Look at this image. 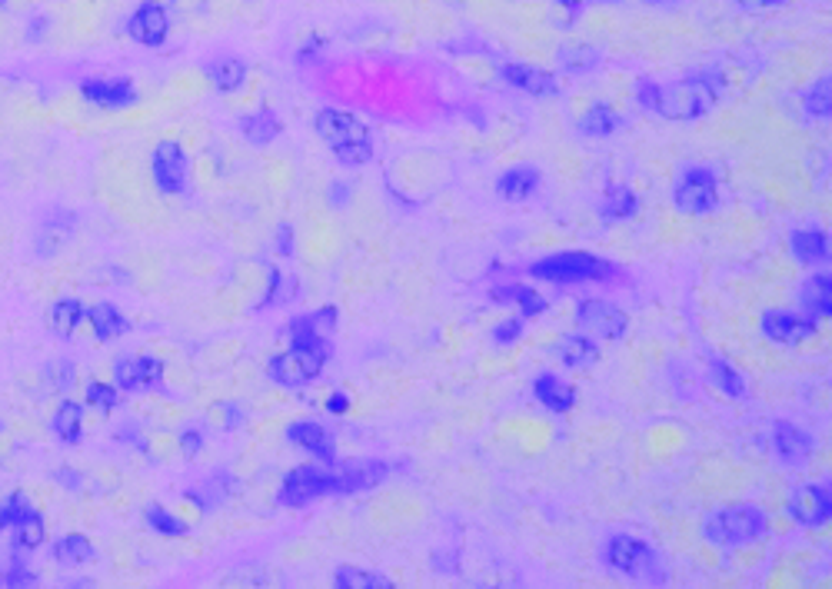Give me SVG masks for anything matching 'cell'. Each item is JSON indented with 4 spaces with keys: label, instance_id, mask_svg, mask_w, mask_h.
<instances>
[{
    "label": "cell",
    "instance_id": "obj_11",
    "mask_svg": "<svg viewBox=\"0 0 832 589\" xmlns=\"http://www.w3.org/2000/svg\"><path fill=\"white\" fill-rule=\"evenodd\" d=\"M150 170H154V184L160 194H184L190 177V160L177 140H160L150 154Z\"/></svg>",
    "mask_w": 832,
    "mask_h": 589
},
{
    "label": "cell",
    "instance_id": "obj_14",
    "mask_svg": "<svg viewBox=\"0 0 832 589\" xmlns=\"http://www.w3.org/2000/svg\"><path fill=\"white\" fill-rule=\"evenodd\" d=\"M114 383L117 390L144 393L164 387V363L157 357H120L114 363Z\"/></svg>",
    "mask_w": 832,
    "mask_h": 589
},
{
    "label": "cell",
    "instance_id": "obj_1",
    "mask_svg": "<svg viewBox=\"0 0 832 589\" xmlns=\"http://www.w3.org/2000/svg\"><path fill=\"white\" fill-rule=\"evenodd\" d=\"M719 97H723V74L719 70H696V74L669 80V84L643 77L636 84L639 107L663 120H679V124L703 120L706 114H713Z\"/></svg>",
    "mask_w": 832,
    "mask_h": 589
},
{
    "label": "cell",
    "instance_id": "obj_47",
    "mask_svg": "<svg viewBox=\"0 0 832 589\" xmlns=\"http://www.w3.org/2000/svg\"><path fill=\"white\" fill-rule=\"evenodd\" d=\"M0 586H7V589H20V586H37V576L30 573L27 566L20 563L17 556H14V560H10V566H7V570L0 573Z\"/></svg>",
    "mask_w": 832,
    "mask_h": 589
},
{
    "label": "cell",
    "instance_id": "obj_56",
    "mask_svg": "<svg viewBox=\"0 0 832 589\" xmlns=\"http://www.w3.org/2000/svg\"><path fill=\"white\" fill-rule=\"evenodd\" d=\"M44 30H47V17L37 14L34 20H30V34H27V40H40V37H44Z\"/></svg>",
    "mask_w": 832,
    "mask_h": 589
},
{
    "label": "cell",
    "instance_id": "obj_27",
    "mask_svg": "<svg viewBox=\"0 0 832 589\" xmlns=\"http://www.w3.org/2000/svg\"><path fill=\"white\" fill-rule=\"evenodd\" d=\"M799 307L806 310V317L829 320L832 317V277L829 273H813L803 287H799Z\"/></svg>",
    "mask_w": 832,
    "mask_h": 589
},
{
    "label": "cell",
    "instance_id": "obj_22",
    "mask_svg": "<svg viewBox=\"0 0 832 589\" xmlns=\"http://www.w3.org/2000/svg\"><path fill=\"white\" fill-rule=\"evenodd\" d=\"M540 184H543V174L533 164H516L496 177V194L510 203H523L540 190Z\"/></svg>",
    "mask_w": 832,
    "mask_h": 589
},
{
    "label": "cell",
    "instance_id": "obj_58",
    "mask_svg": "<svg viewBox=\"0 0 832 589\" xmlns=\"http://www.w3.org/2000/svg\"><path fill=\"white\" fill-rule=\"evenodd\" d=\"M4 4H7V0H0V7H4Z\"/></svg>",
    "mask_w": 832,
    "mask_h": 589
},
{
    "label": "cell",
    "instance_id": "obj_21",
    "mask_svg": "<svg viewBox=\"0 0 832 589\" xmlns=\"http://www.w3.org/2000/svg\"><path fill=\"white\" fill-rule=\"evenodd\" d=\"M337 307H320L313 313H303V317H293L287 327L290 343H330V333L337 330Z\"/></svg>",
    "mask_w": 832,
    "mask_h": 589
},
{
    "label": "cell",
    "instance_id": "obj_51",
    "mask_svg": "<svg viewBox=\"0 0 832 589\" xmlns=\"http://www.w3.org/2000/svg\"><path fill=\"white\" fill-rule=\"evenodd\" d=\"M739 10H749V14H756V10H776V7H786V0H733Z\"/></svg>",
    "mask_w": 832,
    "mask_h": 589
},
{
    "label": "cell",
    "instance_id": "obj_54",
    "mask_svg": "<svg viewBox=\"0 0 832 589\" xmlns=\"http://www.w3.org/2000/svg\"><path fill=\"white\" fill-rule=\"evenodd\" d=\"M54 476L60 480V486H67V490H80V473L67 470V466H60V470H57Z\"/></svg>",
    "mask_w": 832,
    "mask_h": 589
},
{
    "label": "cell",
    "instance_id": "obj_3",
    "mask_svg": "<svg viewBox=\"0 0 832 589\" xmlns=\"http://www.w3.org/2000/svg\"><path fill=\"white\" fill-rule=\"evenodd\" d=\"M313 130L320 134V140L333 150V157L343 167H363L367 160H373V134L357 114L337 107H323L313 117Z\"/></svg>",
    "mask_w": 832,
    "mask_h": 589
},
{
    "label": "cell",
    "instance_id": "obj_30",
    "mask_svg": "<svg viewBox=\"0 0 832 589\" xmlns=\"http://www.w3.org/2000/svg\"><path fill=\"white\" fill-rule=\"evenodd\" d=\"M87 323H90V330H94V337L100 343L124 337V333L130 330V320L114 307V303H97V307H90L87 310Z\"/></svg>",
    "mask_w": 832,
    "mask_h": 589
},
{
    "label": "cell",
    "instance_id": "obj_20",
    "mask_svg": "<svg viewBox=\"0 0 832 589\" xmlns=\"http://www.w3.org/2000/svg\"><path fill=\"white\" fill-rule=\"evenodd\" d=\"M233 493H237V480H233V473H227V470H213V473L204 476V480H200L197 486H190V490H184V500L194 503L200 513H210V510H217V506L227 503Z\"/></svg>",
    "mask_w": 832,
    "mask_h": 589
},
{
    "label": "cell",
    "instance_id": "obj_15",
    "mask_svg": "<svg viewBox=\"0 0 832 589\" xmlns=\"http://www.w3.org/2000/svg\"><path fill=\"white\" fill-rule=\"evenodd\" d=\"M127 34H130V40H137V44H144V47H164L170 37L167 7L157 4V0H144V4L130 14Z\"/></svg>",
    "mask_w": 832,
    "mask_h": 589
},
{
    "label": "cell",
    "instance_id": "obj_44",
    "mask_svg": "<svg viewBox=\"0 0 832 589\" xmlns=\"http://www.w3.org/2000/svg\"><path fill=\"white\" fill-rule=\"evenodd\" d=\"M87 403L94 406L100 413H114L120 406V393H117V383H87Z\"/></svg>",
    "mask_w": 832,
    "mask_h": 589
},
{
    "label": "cell",
    "instance_id": "obj_23",
    "mask_svg": "<svg viewBox=\"0 0 832 589\" xmlns=\"http://www.w3.org/2000/svg\"><path fill=\"white\" fill-rule=\"evenodd\" d=\"M789 250H793V257H796L799 263H806V267H823V263L832 260L829 233L813 230V227L789 233Z\"/></svg>",
    "mask_w": 832,
    "mask_h": 589
},
{
    "label": "cell",
    "instance_id": "obj_8",
    "mask_svg": "<svg viewBox=\"0 0 832 589\" xmlns=\"http://www.w3.org/2000/svg\"><path fill=\"white\" fill-rule=\"evenodd\" d=\"M673 203L679 213L706 217L719 207V180L709 167H689L673 187Z\"/></svg>",
    "mask_w": 832,
    "mask_h": 589
},
{
    "label": "cell",
    "instance_id": "obj_36",
    "mask_svg": "<svg viewBox=\"0 0 832 589\" xmlns=\"http://www.w3.org/2000/svg\"><path fill=\"white\" fill-rule=\"evenodd\" d=\"M80 323H87V307L80 300H57L54 307H50V330L57 333V337H74V330Z\"/></svg>",
    "mask_w": 832,
    "mask_h": 589
},
{
    "label": "cell",
    "instance_id": "obj_53",
    "mask_svg": "<svg viewBox=\"0 0 832 589\" xmlns=\"http://www.w3.org/2000/svg\"><path fill=\"white\" fill-rule=\"evenodd\" d=\"M327 410H330L333 416H343V413L350 410V396H347V393H340V390H337V393H330Z\"/></svg>",
    "mask_w": 832,
    "mask_h": 589
},
{
    "label": "cell",
    "instance_id": "obj_5",
    "mask_svg": "<svg viewBox=\"0 0 832 589\" xmlns=\"http://www.w3.org/2000/svg\"><path fill=\"white\" fill-rule=\"evenodd\" d=\"M603 556H606V566H610V570H616L633 583H646V586L669 583V570H666L663 556L653 550V543L639 540V536H629V533L610 536Z\"/></svg>",
    "mask_w": 832,
    "mask_h": 589
},
{
    "label": "cell",
    "instance_id": "obj_38",
    "mask_svg": "<svg viewBox=\"0 0 832 589\" xmlns=\"http://www.w3.org/2000/svg\"><path fill=\"white\" fill-rule=\"evenodd\" d=\"M297 290H300V280L293 277V273H283L280 267H270V287H267V297L257 303V313L290 303L293 297H297Z\"/></svg>",
    "mask_w": 832,
    "mask_h": 589
},
{
    "label": "cell",
    "instance_id": "obj_24",
    "mask_svg": "<svg viewBox=\"0 0 832 589\" xmlns=\"http://www.w3.org/2000/svg\"><path fill=\"white\" fill-rule=\"evenodd\" d=\"M490 300L493 303H516L523 320H536V317H543V313L550 310V303H546L543 293H536L533 287H526V283H503V287H493Z\"/></svg>",
    "mask_w": 832,
    "mask_h": 589
},
{
    "label": "cell",
    "instance_id": "obj_18",
    "mask_svg": "<svg viewBox=\"0 0 832 589\" xmlns=\"http://www.w3.org/2000/svg\"><path fill=\"white\" fill-rule=\"evenodd\" d=\"M500 77L510 87L523 90V94H530V97H556V94H560V80H556L553 70H543V67L503 64L500 67Z\"/></svg>",
    "mask_w": 832,
    "mask_h": 589
},
{
    "label": "cell",
    "instance_id": "obj_10",
    "mask_svg": "<svg viewBox=\"0 0 832 589\" xmlns=\"http://www.w3.org/2000/svg\"><path fill=\"white\" fill-rule=\"evenodd\" d=\"M793 523L806 526V530H819L832 520V490L829 483H803L789 493L786 503Z\"/></svg>",
    "mask_w": 832,
    "mask_h": 589
},
{
    "label": "cell",
    "instance_id": "obj_57",
    "mask_svg": "<svg viewBox=\"0 0 832 589\" xmlns=\"http://www.w3.org/2000/svg\"><path fill=\"white\" fill-rule=\"evenodd\" d=\"M646 4H653V7H666V4H679V0H646Z\"/></svg>",
    "mask_w": 832,
    "mask_h": 589
},
{
    "label": "cell",
    "instance_id": "obj_39",
    "mask_svg": "<svg viewBox=\"0 0 832 589\" xmlns=\"http://www.w3.org/2000/svg\"><path fill=\"white\" fill-rule=\"evenodd\" d=\"M709 373H713V383L719 387V393H726L729 400H743L746 396V377L729 360L709 357Z\"/></svg>",
    "mask_w": 832,
    "mask_h": 589
},
{
    "label": "cell",
    "instance_id": "obj_46",
    "mask_svg": "<svg viewBox=\"0 0 832 589\" xmlns=\"http://www.w3.org/2000/svg\"><path fill=\"white\" fill-rule=\"evenodd\" d=\"M523 330H526V320L520 313H516V317H506L500 327L493 330V343L496 347H513V343L523 337Z\"/></svg>",
    "mask_w": 832,
    "mask_h": 589
},
{
    "label": "cell",
    "instance_id": "obj_33",
    "mask_svg": "<svg viewBox=\"0 0 832 589\" xmlns=\"http://www.w3.org/2000/svg\"><path fill=\"white\" fill-rule=\"evenodd\" d=\"M620 127H623V117L616 114V110L606 104V100H596V104L580 117V130H583L586 137H596V140L613 137Z\"/></svg>",
    "mask_w": 832,
    "mask_h": 589
},
{
    "label": "cell",
    "instance_id": "obj_37",
    "mask_svg": "<svg viewBox=\"0 0 832 589\" xmlns=\"http://www.w3.org/2000/svg\"><path fill=\"white\" fill-rule=\"evenodd\" d=\"M54 560L60 566H84L90 560H97V550H94V543H90L87 536L70 533V536H60V540L54 543Z\"/></svg>",
    "mask_w": 832,
    "mask_h": 589
},
{
    "label": "cell",
    "instance_id": "obj_43",
    "mask_svg": "<svg viewBox=\"0 0 832 589\" xmlns=\"http://www.w3.org/2000/svg\"><path fill=\"white\" fill-rule=\"evenodd\" d=\"M147 526L150 530H157V533H164V536H174V540L190 536V523L177 520V516L167 513L164 506H147Z\"/></svg>",
    "mask_w": 832,
    "mask_h": 589
},
{
    "label": "cell",
    "instance_id": "obj_31",
    "mask_svg": "<svg viewBox=\"0 0 832 589\" xmlns=\"http://www.w3.org/2000/svg\"><path fill=\"white\" fill-rule=\"evenodd\" d=\"M247 74H250L247 64L233 54H223L207 67V77L213 80V87H217L220 94H237V90L247 84Z\"/></svg>",
    "mask_w": 832,
    "mask_h": 589
},
{
    "label": "cell",
    "instance_id": "obj_9",
    "mask_svg": "<svg viewBox=\"0 0 832 589\" xmlns=\"http://www.w3.org/2000/svg\"><path fill=\"white\" fill-rule=\"evenodd\" d=\"M576 327L593 340L620 343L629 333V317L610 300H580L576 303Z\"/></svg>",
    "mask_w": 832,
    "mask_h": 589
},
{
    "label": "cell",
    "instance_id": "obj_32",
    "mask_svg": "<svg viewBox=\"0 0 832 589\" xmlns=\"http://www.w3.org/2000/svg\"><path fill=\"white\" fill-rule=\"evenodd\" d=\"M639 210V197H636V190L629 187V184H610L606 187V197H603V220L606 223H623L629 220L633 213Z\"/></svg>",
    "mask_w": 832,
    "mask_h": 589
},
{
    "label": "cell",
    "instance_id": "obj_16",
    "mask_svg": "<svg viewBox=\"0 0 832 589\" xmlns=\"http://www.w3.org/2000/svg\"><path fill=\"white\" fill-rule=\"evenodd\" d=\"M390 476V463L383 460H357L343 470H333V496H353L363 490H373Z\"/></svg>",
    "mask_w": 832,
    "mask_h": 589
},
{
    "label": "cell",
    "instance_id": "obj_28",
    "mask_svg": "<svg viewBox=\"0 0 832 589\" xmlns=\"http://www.w3.org/2000/svg\"><path fill=\"white\" fill-rule=\"evenodd\" d=\"M240 134L253 147H267L283 134V120L277 117V110L260 107V110H253V114L240 117Z\"/></svg>",
    "mask_w": 832,
    "mask_h": 589
},
{
    "label": "cell",
    "instance_id": "obj_52",
    "mask_svg": "<svg viewBox=\"0 0 832 589\" xmlns=\"http://www.w3.org/2000/svg\"><path fill=\"white\" fill-rule=\"evenodd\" d=\"M277 237H280V243H277L280 257H293V227H290V223H280Z\"/></svg>",
    "mask_w": 832,
    "mask_h": 589
},
{
    "label": "cell",
    "instance_id": "obj_48",
    "mask_svg": "<svg viewBox=\"0 0 832 589\" xmlns=\"http://www.w3.org/2000/svg\"><path fill=\"white\" fill-rule=\"evenodd\" d=\"M180 446H184V453L187 456H197L200 450H204V430L194 423V426H187L184 436H180Z\"/></svg>",
    "mask_w": 832,
    "mask_h": 589
},
{
    "label": "cell",
    "instance_id": "obj_12",
    "mask_svg": "<svg viewBox=\"0 0 832 589\" xmlns=\"http://www.w3.org/2000/svg\"><path fill=\"white\" fill-rule=\"evenodd\" d=\"M759 330H763L766 340L779 343V347H799V343L813 340L819 333V323L806 313H793V310H769L759 320Z\"/></svg>",
    "mask_w": 832,
    "mask_h": 589
},
{
    "label": "cell",
    "instance_id": "obj_17",
    "mask_svg": "<svg viewBox=\"0 0 832 589\" xmlns=\"http://www.w3.org/2000/svg\"><path fill=\"white\" fill-rule=\"evenodd\" d=\"M773 450L786 466H806L816 453V440H813V433L803 430V426H796L789 420H776L773 423Z\"/></svg>",
    "mask_w": 832,
    "mask_h": 589
},
{
    "label": "cell",
    "instance_id": "obj_55",
    "mask_svg": "<svg viewBox=\"0 0 832 589\" xmlns=\"http://www.w3.org/2000/svg\"><path fill=\"white\" fill-rule=\"evenodd\" d=\"M586 4H620V0H560V7H566V10H583Z\"/></svg>",
    "mask_w": 832,
    "mask_h": 589
},
{
    "label": "cell",
    "instance_id": "obj_19",
    "mask_svg": "<svg viewBox=\"0 0 832 589\" xmlns=\"http://www.w3.org/2000/svg\"><path fill=\"white\" fill-rule=\"evenodd\" d=\"M287 436H290V443H297L303 453L313 456V460H320L323 466H337V443H333L327 426L300 420L290 426Z\"/></svg>",
    "mask_w": 832,
    "mask_h": 589
},
{
    "label": "cell",
    "instance_id": "obj_2",
    "mask_svg": "<svg viewBox=\"0 0 832 589\" xmlns=\"http://www.w3.org/2000/svg\"><path fill=\"white\" fill-rule=\"evenodd\" d=\"M769 536V516L756 503H733L713 510L703 520V540L716 550H739V546L763 543Z\"/></svg>",
    "mask_w": 832,
    "mask_h": 589
},
{
    "label": "cell",
    "instance_id": "obj_40",
    "mask_svg": "<svg viewBox=\"0 0 832 589\" xmlns=\"http://www.w3.org/2000/svg\"><path fill=\"white\" fill-rule=\"evenodd\" d=\"M47 540V526H44V516L37 510H27L20 520L14 523V550H37L40 543Z\"/></svg>",
    "mask_w": 832,
    "mask_h": 589
},
{
    "label": "cell",
    "instance_id": "obj_29",
    "mask_svg": "<svg viewBox=\"0 0 832 589\" xmlns=\"http://www.w3.org/2000/svg\"><path fill=\"white\" fill-rule=\"evenodd\" d=\"M553 350L563 367H570V370L593 367V363L600 360V347H596V340L586 337V333H566V337L556 340Z\"/></svg>",
    "mask_w": 832,
    "mask_h": 589
},
{
    "label": "cell",
    "instance_id": "obj_7",
    "mask_svg": "<svg viewBox=\"0 0 832 589\" xmlns=\"http://www.w3.org/2000/svg\"><path fill=\"white\" fill-rule=\"evenodd\" d=\"M320 496H333V470L330 466H293V470L283 476L280 490H277V503L287 506V510H303L307 503L320 500Z\"/></svg>",
    "mask_w": 832,
    "mask_h": 589
},
{
    "label": "cell",
    "instance_id": "obj_45",
    "mask_svg": "<svg viewBox=\"0 0 832 589\" xmlns=\"http://www.w3.org/2000/svg\"><path fill=\"white\" fill-rule=\"evenodd\" d=\"M27 510H34L27 496H24V493H10L7 500L0 503V533H4V530H14V523H17Z\"/></svg>",
    "mask_w": 832,
    "mask_h": 589
},
{
    "label": "cell",
    "instance_id": "obj_41",
    "mask_svg": "<svg viewBox=\"0 0 832 589\" xmlns=\"http://www.w3.org/2000/svg\"><path fill=\"white\" fill-rule=\"evenodd\" d=\"M333 586L340 589H393V580L373 570H357V566H340L333 573Z\"/></svg>",
    "mask_w": 832,
    "mask_h": 589
},
{
    "label": "cell",
    "instance_id": "obj_26",
    "mask_svg": "<svg viewBox=\"0 0 832 589\" xmlns=\"http://www.w3.org/2000/svg\"><path fill=\"white\" fill-rule=\"evenodd\" d=\"M533 396L550 413H570L576 406V387L560 380L556 373H540V377L533 380Z\"/></svg>",
    "mask_w": 832,
    "mask_h": 589
},
{
    "label": "cell",
    "instance_id": "obj_42",
    "mask_svg": "<svg viewBox=\"0 0 832 589\" xmlns=\"http://www.w3.org/2000/svg\"><path fill=\"white\" fill-rule=\"evenodd\" d=\"M803 107H806V114L809 117H816V120H829L832 114V77H816L813 80V87H806L803 94Z\"/></svg>",
    "mask_w": 832,
    "mask_h": 589
},
{
    "label": "cell",
    "instance_id": "obj_35",
    "mask_svg": "<svg viewBox=\"0 0 832 589\" xmlns=\"http://www.w3.org/2000/svg\"><path fill=\"white\" fill-rule=\"evenodd\" d=\"M54 433H57V440L67 446L80 443V436H84V406L74 400L60 403L54 413Z\"/></svg>",
    "mask_w": 832,
    "mask_h": 589
},
{
    "label": "cell",
    "instance_id": "obj_50",
    "mask_svg": "<svg viewBox=\"0 0 832 589\" xmlns=\"http://www.w3.org/2000/svg\"><path fill=\"white\" fill-rule=\"evenodd\" d=\"M323 47H327V40H323L320 34H313V37L307 40V44L300 47V57H297V60H300V64H313V60L320 57Z\"/></svg>",
    "mask_w": 832,
    "mask_h": 589
},
{
    "label": "cell",
    "instance_id": "obj_4",
    "mask_svg": "<svg viewBox=\"0 0 832 589\" xmlns=\"http://www.w3.org/2000/svg\"><path fill=\"white\" fill-rule=\"evenodd\" d=\"M533 280H546V283H610L620 277V267L606 257H596L590 250H563V253H550V257L536 260L526 267Z\"/></svg>",
    "mask_w": 832,
    "mask_h": 589
},
{
    "label": "cell",
    "instance_id": "obj_13",
    "mask_svg": "<svg viewBox=\"0 0 832 589\" xmlns=\"http://www.w3.org/2000/svg\"><path fill=\"white\" fill-rule=\"evenodd\" d=\"M80 97H84L90 107H100V110H124V107H134L140 100L130 77H90L80 84Z\"/></svg>",
    "mask_w": 832,
    "mask_h": 589
},
{
    "label": "cell",
    "instance_id": "obj_25",
    "mask_svg": "<svg viewBox=\"0 0 832 589\" xmlns=\"http://www.w3.org/2000/svg\"><path fill=\"white\" fill-rule=\"evenodd\" d=\"M77 230V217L70 210H54L50 217L44 220V227H40V237H37V253L44 260H50L54 253H60V247L74 237Z\"/></svg>",
    "mask_w": 832,
    "mask_h": 589
},
{
    "label": "cell",
    "instance_id": "obj_59",
    "mask_svg": "<svg viewBox=\"0 0 832 589\" xmlns=\"http://www.w3.org/2000/svg\"><path fill=\"white\" fill-rule=\"evenodd\" d=\"M0 430H4V423H0Z\"/></svg>",
    "mask_w": 832,
    "mask_h": 589
},
{
    "label": "cell",
    "instance_id": "obj_6",
    "mask_svg": "<svg viewBox=\"0 0 832 589\" xmlns=\"http://www.w3.org/2000/svg\"><path fill=\"white\" fill-rule=\"evenodd\" d=\"M330 353V343H290V350L277 353L267 363V377L283 390H303L323 373Z\"/></svg>",
    "mask_w": 832,
    "mask_h": 589
},
{
    "label": "cell",
    "instance_id": "obj_34",
    "mask_svg": "<svg viewBox=\"0 0 832 589\" xmlns=\"http://www.w3.org/2000/svg\"><path fill=\"white\" fill-rule=\"evenodd\" d=\"M556 60H560V70L566 74H590V70L600 67V47L593 44H563L556 50Z\"/></svg>",
    "mask_w": 832,
    "mask_h": 589
},
{
    "label": "cell",
    "instance_id": "obj_49",
    "mask_svg": "<svg viewBox=\"0 0 832 589\" xmlns=\"http://www.w3.org/2000/svg\"><path fill=\"white\" fill-rule=\"evenodd\" d=\"M50 370H57V377H54V373H50V383H54V387L67 390L70 383H74V363H70V360H57Z\"/></svg>",
    "mask_w": 832,
    "mask_h": 589
}]
</instances>
